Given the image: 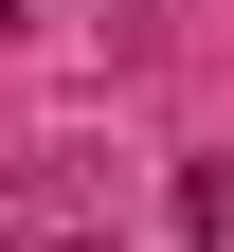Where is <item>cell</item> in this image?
Wrapping results in <instances>:
<instances>
[{"label":"cell","mask_w":234,"mask_h":252,"mask_svg":"<svg viewBox=\"0 0 234 252\" xmlns=\"http://www.w3.org/2000/svg\"><path fill=\"white\" fill-rule=\"evenodd\" d=\"M0 18H36V0H0Z\"/></svg>","instance_id":"obj_2"},{"label":"cell","mask_w":234,"mask_h":252,"mask_svg":"<svg viewBox=\"0 0 234 252\" xmlns=\"http://www.w3.org/2000/svg\"><path fill=\"white\" fill-rule=\"evenodd\" d=\"M126 18H144V0H126Z\"/></svg>","instance_id":"obj_3"},{"label":"cell","mask_w":234,"mask_h":252,"mask_svg":"<svg viewBox=\"0 0 234 252\" xmlns=\"http://www.w3.org/2000/svg\"><path fill=\"white\" fill-rule=\"evenodd\" d=\"M180 234H234V162H198V180H180Z\"/></svg>","instance_id":"obj_1"}]
</instances>
